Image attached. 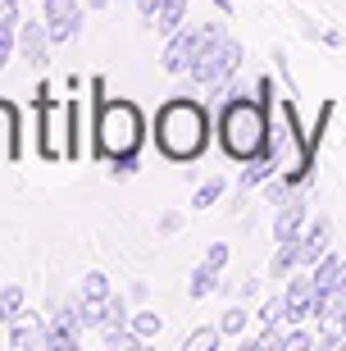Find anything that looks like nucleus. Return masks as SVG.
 <instances>
[{"label": "nucleus", "instance_id": "obj_31", "mask_svg": "<svg viewBox=\"0 0 346 351\" xmlns=\"http://www.w3.org/2000/svg\"><path fill=\"white\" fill-rule=\"evenodd\" d=\"M214 5H219V10H223V14H228V10H232V5H228V0H214Z\"/></svg>", "mask_w": 346, "mask_h": 351}, {"label": "nucleus", "instance_id": "obj_8", "mask_svg": "<svg viewBox=\"0 0 346 351\" xmlns=\"http://www.w3.org/2000/svg\"><path fill=\"white\" fill-rule=\"evenodd\" d=\"M51 32H46V19H23L18 23V55H23L32 69H46L51 64Z\"/></svg>", "mask_w": 346, "mask_h": 351}, {"label": "nucleus", "instance_id": "obj_14", "mask_svg": "<svg viewBox=\"0 0 346 351\" xmlns=\"http://www.w3.org/2000/svg\"><path fill=\"white\" fill-rule=\"evenodd\" d=\"M328 242H333V223L314 219L306 233H301V265H314L319 256H328Z\"/></svg>", "mask_w": 346, "mask_h": 351}, {"label": "nucleus", "instance_id": "obj_32", "mask_svg": "<svg viewBox=\"0 0 346 351\" xmlns=\"http://www.w3.org/2000/svg\"><path fill=\"white\" fill-rule=\"evenodd\" d=\"M0 5H23V0H0Z\"/></svg>", "mask_w": 346, "mask_h": 351}, {"label": "nucleus", "instance_id": "obj_15", "mask_svg": "<svg viewBox=\"0 0 346 351\" xmlns=\"http://www.w3.org/2000/svg\"><path fill=\"white\" fill-rule=\"evenodd\" d=\"M187 19V0H160V10H155V32L160 37H173Z\"/></svg>", "mask_w": 346, "mask_h": 351}, {"label": "nucleus", "instance_id": "obj_5", "mask_svg": "<svg viewBox=\"0 0 346 351\" xmlns=\"http://www.w3.org/2000/svg\"><path fill=\"white\" fill-rule=\"evenodd\" d=\"M37 114H41V156L69 160V142H60V123H69V101H51V91L37 87Z\"/></svg>", "mask_w": 346, "mask_h": 351}, {"label": "nucleus", "instance_id": "obj_29", "mask_svg": "<svg viewBox=\"0 0 346 351\" xmlns=\"http://www.w3.org/2000/svg\"><path fill=\"white\" fill-rule=\"evenodd\" d=\"M105 5H110V0H87V10H105Z\"/></svg>", "mask_w": 346, "mask_h": 351}, {"label": "nucleus", "instance_id": "obj_27", "mask_svg": "<svg viewBox=\"0 0 346 351\" xmlns=\"http://www.w3.org/2000/svg\"><path fill=\"white\" fill-rule=\"evenodd\" d=\"M155 10H160V0H137V14H141V19H151V23H155Z\"/></svg>", "mask_w": 346, "mask_h": 351}, {"label": "nucleus", "instance_id": "obj_2", "mask_svg": "<svg viewBox=\"0 0 346 351\" xmlns=\"http://www.w3.org/2000/svg\"><path fill=\"white\" fill-rule=\"evenodd\" d=\"M155 146H160V156L164 160H196L201 151L210 146V114L206 105L187 101V96H173V101L160 105V114H155Z\"/></svg>", "mask_w": 346, "mask_h": 351}, {"label": "nucleus", "instance_id": "obj_23", "mask_svg": "<svg viewBox=\"0 0 346 351\" xmlns=\"http://www.w3.org/2000/svg\"><path fill=\"white\" fill-rule=\"evenodd\" d=\"M246 319H251V315H246L242 306H232V311H223V319H219V333H242Z\"/></svg>", "mask_w": 346, "mask_h": 351}, {"label": "nucleus", "instance_id": "obj_1", "mask_svg": "<svg viewBox=\"0 0 346 351\" xmlns=\"http://www.w3.org/2000/svg\"><path fill=\"white\" fill-rule=\"evenodd\" d=\"M91 156L110 160L114 173H132L137 169V156L146 146V114L141 105L128 96H105V82H91Z\"/></svg>", "mask_w": 346, "mask_h": 351}, {"label": "nucleus", "instance_id": "obj_10", "mask_svg": "<svg viewBox=\"0 0 346 351\" xmlns=\"http://www.w3.org/2000/svg\"><path fill=\"white\" fill-rule=\"evenodd\" d=\"M23 156V119H18V105L0 101V160H18Z\"/></svg>", "mask_w": 346, "mask_h": 351}, {"label": "nucleus", "instance_id": "obj_17", "mask_svg": "<svg viewBox=\"0 0 346 351\" xmlns=\"http://www.w3.org/2000/svg\"><path fill=\"white\" fill-rule=\"evenodd\" d=\"M128 328H132V333H137V338H146V342H151L155 333L164 328V319H160V315H155V311H137V315H132V319H128Z\"/></svg>", "mask_w": 346, "mask_h": 351}, {"label": "nucleus", "instance_id": "obj_13", "mask_svg": "<svg viewBox=\"0 0 346 351\" xmlns=\"http://www.w3.org/2000/svg\"><path fill=\"white\" fill-rule=\"evenodd\" d=\"M301 223H306V201L301 196H287L278 210V219H273V237L278 242H296L301 237Z\"/></svg>", "mask_w": 346, "mask_h": 351}, {"label": "nucleus", "instance_id": "obj_21", "mask_svg": "<svg viewBox=\"0 0 346 351\" xmlns=\"http://www.w3.org/2000/svg\"><path fill=\"white\" fill-rule=\"evenodd\" d=\"M219 196H223V178H210L206 187H196V201H192V206H196V210H210Z\"/></svg>", "mask_w": 346, "mask_h": 351}, {"label": "nucleus", "instance_id": "obj_19", "mask_svg": "<svg viewBox=\"0 0 346 351\" xmlns=\"http://www.w3.org/2000/svg\"><path fill=\"white\" fill-rule=\"evenodd\" d=\"M128 319H132V315H128V306H123V297L105 301V328H128ZM105 328H101V333H105Z\"/></svg>", "mask_w": 346, "mask_h": 351}, {"label": "nucleus", "instance_id": "obj_22", "mask_svg": "<svg viewBox=\"0 0 346 351\" xmlns=\"http://www.w3.org/2000/svg\"><path fill=\"white\" fill-rule=\"evenodd\" d=\"M278 319H287V301L273 297V301H264V306H260V324L269 328V324H278Z\"/></svg>", "mask_w": 346, "mask_h": 351}, {"label": "nucleus", "instance_id": "obj_26", "mask_svg": "<svg viewBox=\"0 0 346 351\" xmlns=\"http://www.w3.org/2000/svg\"><path fill=\"white\" fill-rule=\"evenodd\" d=\"M314 342H310V333H287L282 338V351H310Z\"/></svg>", "mask_w": 346, "mask_h": 351}, {"label": "nucleus", "instance_id": "obj_28", "mask_svg": "<svg viewBox=\"0 0 346 351\" xmlns=\"http://www.w3.org/2000/svg\"><path fill=\"white\" fill-rule=\"evenodd\" d=\"M160 228H164V233H178L182 219H178V215H164V219H160Z\"/></svg>", "mask_w": 346, "mask_h": 351}, {"label": "nucleus", "instance_id": "obj_3", "mask_svg": "<svg viewBox=\"0 0 346 351\" xmlns=\"http://www.w3.org/2000/svg\"><path fill=\"white\" fill-rule=\"evenodd\" d=\"M269 105L260 101H246V96H232L223 101L219 110V142L228 151L232 160H256L269 151V114H264Z\"/></svg>", "mask_w": 346, "mask_h": 351}, {"label": "nucleus", "instance_id": "obj_16", "mask_svg": "<svg viewBox=\"0 0 346 351\" xmlns=\"http://www.w3.org/2000/svg\"><path fill=\"white\" fill-rule=\"evenodd\" d=\"M214 287H219V269L210 261H201V265H196V274H192V283H187V292H192L196 301H206Z\"/></svg>", "mask_w": 346, "mask_h": 351}, {"label": "nucleus", "instance_id": "obj_18", "mask_svg": "<svg viewBox=\"0 0 346 351\" xmlns=\"http://www.w3.org/2000/svg\"><path fill=\"white\" fill-rule=\"evenodd\" d=\"M82 297H87V301H105V297H114V292H110V278H105L101 269H91L87 278H82Z\"/></svg>", "mask_w": 346, "mask_h": 351}, {"label": "nucleus", "instance_id": "obj_7", "mask_svg": "<svg viewBox=\"0 0 346 351\" xmlns=\"http://www.w3.org/2000/svg\"><path fill=\"white\" fill-rule=\"evenodd\" d=\"M82 5L87 0H46V32L55 46H69L82 27Z\"/></svg>", "mask_w": 346, "mask_h": 351}, {"label": "nucleus", "instance_id": "obj_6", "mask_svg": "<svg viewBox=\"0 0 346 351\" xmlns=\"http://www.w3.org/2000/svg\"><path fill=\"white\" fill-rule=\"evenodd\" d=\"M82 315H77L73 301H64V306H55L51 319H46V351H77L82 347Z\"/></svg>", "mask_w": 346, "mask_h": 351}, {"label": "nucleus", "instance_id": "obj_4", "mask_svg": "<svg viewBox=\"0 0 346 351\" xmlns=\"http://www.w3.org/2000/svg\"><path fill=\"white\" fill-rule=\"evenodd\" d=\"M237 64H242V46H237L232 37H223L219 46H210V51H201V55H196L187 73H192V82H201V87L219 91L223 82L232 78V73H237Z\"/></svg>", "mask_w": 346, "mask_h": 351}, {"label": "nucleus", "instance_id": "obj_30", "mask_svg": "<svg viewBox=\"0 0 346 351\" xmlns=\"http://www.w3.org/2000/svg\"><path fill=\"white\" fill-rule=\"evenodd\" d=\"M0 324H10V311H5V301H0Z\"/></svg>", "mask_w": 346, "mask_h": 351}, {"label": "nucleus", "instance_id": "obj_11", "mask_svg": "<svg viewBox=\"0 0 346 351\" xmlns=\"http://www.w3.org/2000/svg\"><path fill=\"white\" fill-rule=\"evenodd\" d=\"M10 347L14 351H46V324H41V319H37V315H14V319H10Z\"/></svg>", "mask_w": 346, "mask_h": 351}, {"label": "nucleus", "instance_id": "obj_20", "mask_svg": "<svg viewBox=\"0 0 346 351\" xmlns=\"http://www.w3.org/2000/svg\"><path fill=\"white\" fill-rule=\"evenodd\" d=\"M219 347V328H196L192 338L182 342V351H214Z\"/></svg>", "mask_w": 346, "mask_h": 351}, {"label": "nucleus", "instance_id": "obj_12", "mask_svg": "<svg viewBox=\"0 0 346 351\" xmlns=\"http://www.w3.org/2000/svg\"><path fill=\"white\" fill-rule=\"evenodd\" d=\"M282 301H287V319H292V324L310 319V315H314V278H292L287 292H282Z\"/></svg>", "mask_w": 346, "mask_h": 351}, {"label": "nucleus", "instance_id": "obj_25", "mask_svg": "<svg viewBox=\"0 0 346 351\" xmlns=\"http://www.w3.org/2000/svg\"><path fill=\"white\" fill-rule=\"evenodd\" d=\"M206 261L214 265V269H223V265H228V242H210V251H206Z\"/></svg>", "mask_w": 346, "mask_h": 351}, {"label": "nucleus", "instance_id": "obj_24", "mask_svg": "<svg viewBox=\"0 0 346 351\" xmlns=\"http://www.w3.org/2000/svg\"><path fill=\"white\" fill-rule=\"evenodd\" d=\"M0 301H5V311H10V319H14V315H23V287H18V283L0 287Z\"/></svg>", "mask_w": 346, "mask_h": 351}, {"label": "nucleus", "instance_id": "obj_9", "mask_svg": "<svg viewBox=\"0 0 346 351\" xmlns=\"http://www.w3.org/2000/svg\"><path fill=\"white\" fill-rule=\"evenodd\" d=\"M196 41H201V27H178L173 37H164L160 69H164V73H187L192 60H196Z\"/></svg>", "mask_w": 346, "mask_h": 351}]
</instances>
